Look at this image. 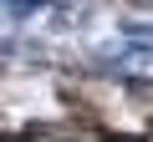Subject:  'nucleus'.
<instances>
[{
	"label": "nucleus",
	"mask_w": 153,
	"mask_h": 142,
	"mask_svg": "<svg viewBox=\"0 0 153 142\" xmlns=\"http://www.w3.org/2000/svg\"><path fill=\"white\" fill-rule=\"evenodd\" d=\"M0 142H26V137H0Z\"/></svg>",
	"instance_id": "nucleus-1"
}]
</instances>
